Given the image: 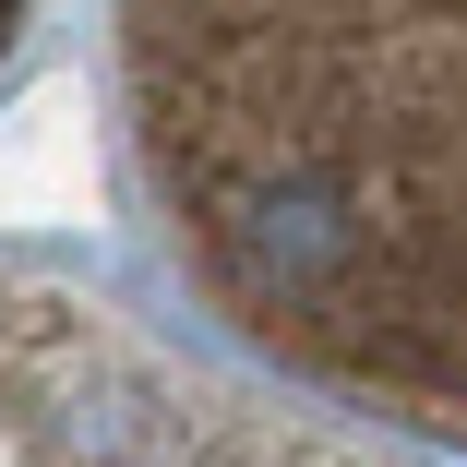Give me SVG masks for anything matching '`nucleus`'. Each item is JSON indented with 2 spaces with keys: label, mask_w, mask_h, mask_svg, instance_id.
Instances as JSON below:
<instances>
[{
  "label": "nucleus",
  "mask_w": 467,
  "mask_h": 467,
  "mask_svg": "<svg viewBox=\"0 0 467 467\" xmlns=\"http://www.w3.org/2000/svg\"><path fill=\"white\" fill-rule=\"evenodd\" d=\"M0 467H336L132 348L109 312L0 288Z\"/></svg>",
  "instance_id": "nucleus-2"
},
{
  "label": "nucleus",
  "mask_w": 467,
  "mask_h": 467,
  "mask_svg": "<svg viewBox=\"0 0 467 467\" xmlns=\"http://www.w3.org/2000/svg\"><path fill=\"white\" fill-rule=\"evenodd\" d=\"M0 25H13V0H0Z\"/></svg>",
  "instance_id": "nucleus-3"
},
{
  "label": "nucleus",
  "mask_w": 467,
  "mask_h": 467,
  "mask_svg": "<svg viewBox=\"0 0 467 467\" xmlns=\"http://www.w3.org/2000/svg\"><path fill=\"white\" fill-rule=\"evenodd\" d=\"M132 120L228 324L467 431V0H132Z\"/></svg>",
  "instance_id": "nucleus-1"
}]
</instances>
